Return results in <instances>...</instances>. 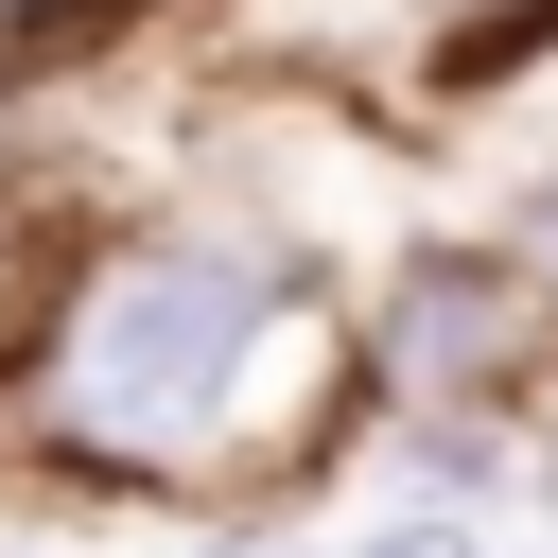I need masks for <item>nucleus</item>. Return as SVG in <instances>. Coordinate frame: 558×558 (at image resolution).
Instances as JSON below:
<instances>
[{"label": "nucleus", "instance_id": "f257e3e1", "mask_svg": "<svg viewBox=\"0 0 558 558\" xmlns=\"http://www.w3.org/2000/svg\"><path fill=\"white\" fill-rule=\"evenodd\" d=\"M244 331H262V279H244L227 244H140V262H105L87 314H70V436H87V453H174V436L227 401Z\"/></svg>", "mask_w": 558, "mask_h": 558}, {"label": "nucleus", "instance_id": "f03ea898", "mask_svg": "<svg viewBox=\"0 0 558 558\" xmlns=\"http://www.w3.org/2000/svg\"><path fill=\"white\" fill-rule=\"evenodd\" d=\"M506 349H523L506 279H471V262H418V279H401V366H436V384H488Z\"/></svg>", "mask_w": 558, "mask_h": 558}, {"label": "nucleus", "instance_id": "20e7f679", "mask_svg": "<svg viewBox=\"0 0 558 558\" xmlns=\"http://www.w3.org/2000/svg\"><path fill=\"white\" fill-rule=\"evenodd\" d=\"M541 279H558V192H541Z\"/></svg>", "mask_w": 558, "mask_h": 558}, {"label": "nucleus", "instance_id": "7ed1b4c3", "mask_svg": "<svg viewBox=\"0 0 558 558\" xmlns=\"http://www.w3.org/2000/svg\"><path fill=\"white\" fill-rule=\"evenodd\" d=\"M17 349H35V244L0 227V366H17Z\"/></svg>", "mask_w": 558, "mask_h": 558}]
</instances>
